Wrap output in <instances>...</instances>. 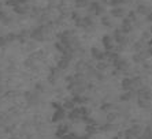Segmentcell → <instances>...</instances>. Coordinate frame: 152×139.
<instances>
[{"label": "cell", "mask_w": 152, "mask_h": 139, "mask_svg": "<svg viewBox=\"0 0 152 139\" xmlns=\"http://www.w3.org/2000/svg\"><path fill=\"white\" fill-rule=\"evenodd\" d=\"M103 45L107 51H111L112 49V37L111 36H104L103 37Z\"/></svg>", "instance_id": "6da1fadb"}, {"label": "cell", "mask_w": 152, "mask_h": 139, "mask_svg": "<svg viewBox=\"0 0 152 139\" xmlns=\"http://www.w3.org/2000/svg\"><path fill=\"white\" fill-rule=\"evenodd\" d=\"M84 112V109H73L71 112H70L69 117L71 119V120H78V119L81 117V113Z\"/></svg>", "instance_id": "7a4b0ae2"}, {"label": "cell", "mask_w": 152, "mask_h": 139, "mask_svg": "<svg viewBox=\"0 0 152 139\" xmlns=\"http://www.w3.org/2000/svg\"><path fill=\"white\" fill-rule=\"evenodd\" d=\"M92 56L95 57L96 60H103L104 59V53L100 51V49H97V48H92Z\"/></svg>", "instance_id": "3957f363"}, {"label": "cell", "mask_w": 152, "mask_h": 139, "mask_svg": "<svg viewBox=\"0 0 152 139\" xmlns=\"http://www.w3.org/2000/svg\"><path fill=\"white\" fill-rule=\"evenodd\" d=\"M70 59H71L70 55H63V57L60 59V62H59V67L60 68H66L67 66H69V63H70Z\"/></svg>", "instance_id": "277c9868"}, {"label": "cell", "mask_w": 152, "mask_h": 139, "mask_svg": "<svg viewBox=\"0 0 152 139\" xmlns=\"http://www.w3.org/2000/svg\"><path fill=\"white\" fill-rule=\"evenodd\" d=\"M111 14H112L114 16H116V18H121V16L125 15V10L122 7H115V8H112Z\"/></svg>", "instance_id": "5b68a950"}, {"label": "cell", "mask_w": 152, "mask_h": 139, "mask_svg": "<svg viewBox=\"0 0 152 139\" xmlns=\"http://www.w3.org/2000/svg\"><path fill=\"white\" fill-rule=\"evenodd\" d=\"M63 117H65V111H63V108L60 106V108H58V112L54 116V120L55 121H59V120H62Z\"/></svg>", "instance_id": "8992f818"}, {"label": "cell", "mask_w": 152, "mask_h": 139, "mask_svg": "<svg viewBox=\"0 0 152 139\" xmlns=\"http://www.w3.org/2000/svg\"><path fill=\"white\" fill-rule=\"evenodd\" d=\"M122 87H123L125 90H130V89L133 87V85H131V79L126 78V79L122 80Z\"/></svg>", "instance_id": "52a82bcc"}, {"label": "cell", "mask_w": 152, "mask_h": 139, "mask_svg": "<svg viewBox=\"0 0 152 139\" xmlns=\"http://www.w3.org/2000/svg\"><path fill=\"white\" fill-rule=\"evenodd\" d=\"M67 130H69V128H67L66 126H60V127H59V130L56 131V135H58L59 138H63V137H65V134L67 132Z\"/></svg>", "instance_id": "ba28073f"}, {"label": "cell", "mask_w": 152, "mask_h": 139, "mask_svg": "<svg viewBox=\"0 0 152 139\" xmlns=\"http://www.w3.org/2000/svg\"><path fill=\"white\" fill-rule=\"evenodd\" d=\"M137 11H138L140 14H142V15H145V14L148 15V14H149V8H148L147 5H142V4L137 7Z\"/></svg>", "instance_id": "9c48e42d"}, {"label": "cell", "mask_w": 152, "mask_h": 139, "mask_svg": "<svg viewBox=\"0 0 152 139\" xmlns=\"http://www.w3.org/2000/svg\"><path fill=\"white\" fill-rule=\"evenodd\" d=\"M75 4L77 7H85L88 4V0H75Z\"/></svg>", "instance_id": "30bf717a"}, {"label": "cell", "mask_w": 152, "mask_h": 139, "mask_svg": "<svg viewBox=\"0 0 152 139\" xmlns=\"http://www.w3.org/2000/svg\"><path fill=\"white\" fill-rule=\"evenodd\" d=\"M121 31H123V33H129V31H131V25H122Z\"/></svg>", "instance_id": "8fae6325"}, {"label": "cell", "mask_w": 152, "mask_h": 139, "mask_svg": "<svg viewBox=\"0 0 152 139\" xmlns=\"http://www.w3.org/2000/svg\"><path fill=\"white\" fill-rule=\"evenodd\" d=\"M121 3H123V0H111L110 4L115 8V7H119V4H121Z\"/></svg>", "instance_id": "7c38bea8"}, {"label": "cell", "mask_w": 152, "mask_h": 139, "mask_svg": "<svg viewBox=\"0 0 152 139\" xmlns=\"http://www.w3.org/2000/svg\"><path fill=\"white\" fill-rule=\"evenodd\" d=\"M101 22H103V25H106V26H111L110 19L107 18V16H103V18H101Z\"/></svg>", "instance_id": "4fadbf2b"}, {"label": "cell", "mask_w": 152, "mask_h": 139, "mask_svg": "<svg viewBox=\"0 0 152 139\" xmlns=\"http://www.w3.org/2000/svg\"><path fill=\"white\" fill-rule=\"evenodd\" d=\"M97 15H100V14H103L104 12V7H101V5H97V8H96V11H95Z\"/></svg>", "instance_id": "5bb4252c"}, {"label": "cell", "mask_w": 152, "mask_h": 139, "mask_svg": "<svg viewBox=\"0 0 152 139\" xmlns=\"http://www.w3.org/2000/svg\"><path fill=\"white\" fill-rule=\"evenodd\" d=\"M65 108H70V109H73V108H74V102H73V101H66Z\"/></svg>", "instance_id": "9a60e30c"}, {"label": "cell", "mask_w": 152, "mask_h": 139, "mask_svg": "<svg viewBox=\"0 0 152 139\" xmlns=\"http://www.w3.org/2000/svg\"><path fill=\"white\" fill-rule=\"evenodd\" d=\"M97 5H99V4H97L96 1H95V3H92V4H90V7H89V11H96Z\"/></svg>", "instance_id": "2e32d148"}, {"label": "cell", "mask_w": 152, "mask_h": 139, "mask_svg": "<svg viewBox=\"0 0 152 139\" xmlns=\"http://www.w3.org/2000/svg\"><path fill=\"white\" fill-rule=\"evenodd\" d=\"M129 19H130V21H134V19H136V12L130 11V12H129Z\"/></svg>", "instance_id": "e0dca14e"}, {"label": "cell", "mask_w": 152, "mask_h": 139, "mask_svg": "<svg viewBox=\"0 0 152 139\" xmlns=\"http://www.w3.org/2000/svg\"><path fill=\"white\" fill-rule=\"evenodd\" d=\"M129 98H130V94H123V95L121 97V100H125V101H126V100H129Z\"/></svg>", "instance_id": "ac0fdd59"}, {"label": "cell", "mask_w": 152, "mask_h": 139, "mask_svg": "<svg viewBox=\"0 0 152 139\" xmlns=\"http://www.w3.org/2000/svg\"><path fill=\"white\" fill-rule=\"evenodd\" d=\"M147 21H149V22H152V12H149L147 15Z\"/></svg>", "instance_id": "d6986e66"}, {"label": "cell", "mask_w": 152, "mask_h": 139, "mask_svg": "<svg viewBox=\"0 0 152 139\" xmlns=\"http://www.w3.org/2000/svg\"><path fill=\"white\" fill-rule=\"evenodd\" d=\"M149 53H151V55H152V48H151V49H149Z\"/></svg>", "instance_id": "ffe728a7"}, {"label": "cell", "mask_w": 152, "mask_h": 139, "mask_svg": "<svg viewBox=\"0 0 152 139\" xmlns=\"http://www.w3.org/2000/svg\"><path fill=\"white\" fill-rule=\"evenodd\" d=\"M149 44H151V45H152V38H151V41H149Z\"/></svg>", "instance_id": "44dd1931"}, {"label": "cell", "mask_w": 152, "mask_h": 139, "mask_svg": "<svg viewBox=\"0 0 152 139\" xmlns=\"http://www.w3.org/2000/svg\"><path fill=\"white\" fill-rule=\"evenodd\" d=\"M151 31H152V27H151Z\"/></svg>", "instance_id": "7402d4cb"}]
</instances>
